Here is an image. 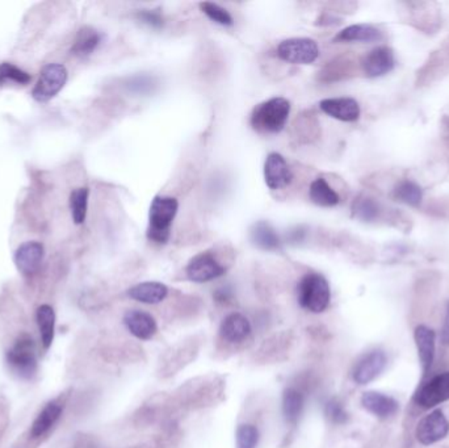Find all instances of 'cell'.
Listing matches in <instances>:
<instances>
[{
  "label": "cell",
  "mask_w": 449,
  "mask_h": 448,
  "mask_svg": "<svg viewBox=\"0 0 449 448\" xmlns=\"http://www.w3.org/2000/svg\"><path fill=\"white\" fill-rule=\"evenodd\" d=\"M179 211V202L171 196H155L150 211L146 236L149 241L158 245L169 242L171 226Z\"/></svg>",
  "instance_id": "7a4b0ae2"
},
{
  "label": "cell",
  "mask_w": 449,
  "mask_h": 448,
  "mask_svg": "<svg viewBox=\"0 0 449 448\" xmlns=\"http://www.w3.org/2000/svg\"><path fill=\"white\" fill-rule=\"evenodd\" d=\"M449 400V373L435 376L433 380L418 390L414 397L418 405L422 407H433Z\"/></svg>",
  "instance_id": "30bf717a"
},
{
  "label": "cell",
  "mask_w": 449,
  "mask_h": 448,
  "mask_svg": "<svg viewBox=\"0 0 449 448\" xmlns=\"http://www.w3.org/2000/svg\"><path fill=\"white\" fill-rule=\"evenodd\" d=\"M297 298L298 304L307 312L322 313L330 305V284L321 274H306L298 283Z\"/></svg>",
  "instance_id": "3957f363"
},
{
  "label": "cell",
  "mask_w": 449,
  "mask_h": 448,
  "mask_svg": "<svg viewBox=\"0 0 449 448\" xmlns=\"http://www.w3.org/2000/svg\"><path fill=\"white\" fill-rule=\"evenodd\" d=\"M292 236H295V237L290 238V241L292 242H301L302 239H304V236H305V231L304 230H301V228H297L295 231H292L290 233Z\"/></svg>",
  "instance_id": "74e56055"
},
{
  "label": "cell",
  "mask_w": 449,
  "mask_h": 448,
  "mask_svg": "<svg viewBox=\"0 0 449 448\" xmlns=\"http://www.w3.org/2000/svg\"><path fill=\"white\" fill-rule=\"evenodd\" d=\"M37 325L41 335V342L45 350L51 346L54 340V330H56V313L51 305H41L37 309Z\"/></svg>",
  "instance_id": "cb8c5ba5"
},
{
  "label": "cell",
  "mask_w": 449,
  "mask_h": 448,
  "mask_svg": "<svg viewBox=\"0 0 449 448\" xmlns=\"http://www.w3.org/2000/svg\"><path fill=\"white\" fill-rule=\"evenodd\" d=\"M157 80L154 76L137 75L129 79L127 83V90L132 93H153L154 88L157 87Z\"/></svg>",
  "instance_id": "d6a6232c"
},
{
  "label": "cell",
  "mask_w": 449,
  "mask_h": 448,
  "mask_svg": "<svg viewBox=\"0 0 449 448\" xmlns=\"http://www.w3.org/2000/svg\"><path fill=\"white\" fill-rule=\"evenodd\" d=\"M136 16L142 24L150 26L153 29H162L164 26V17L162 16L159 11L144 9V11L137 12Z\"/></svg>",
  "instance_id": "836d02e7"
},
{
  "label": "cell",
  "mask_w": 449,
  "mask_h": 448,
  "mask_svg": "<svg viewBox=\"0 0 449 448\" xmlns=\"http://www.w3.org/2000/svg\"><path fill=\"white\" fill-rule=\"evenodd\" d=\"M396 65L394 53L388 46H379L366 54L363 60V70L369 78L386 75Z\"/></svg>",
  "instance_id": "7c38bea8"
},
{
  "label": "cell",
  "mask_w": 449,
  "mask_h": 448,
  "mask_svg": "<svg viewBox=\"0 0 449 448\" xmlns=\"http://www.w3.org/2000/svg\"><path fill=\"white\" fill-rule=\"evenodd\" d=\"M319 108L332 119L343 123H355L360 118V105L352 98H331L323 99Z\"/></svg>",
  "instance_id": "8fae6325"
},
{
  "label": "cell",
  "mask_w": 449,
  "mask_h": 448,
  "mask_svg": "<svg viewBox=\"0 0 449 448\" xmlns=\"http://www.w3.org/2000/svg\"><path fill=\"white\" fill-rule=\"evenodd\" d=\"M326 415L331 422L342 424L347 421V412L344 410L343 405L337 400H331L326 405Z\"/></svg>",
  "instance_id": "e575fe53"
},
{
  "label": "cell",
  "mask_w": 449,
  "mask_h": 448,
  "mask_svg": "<svg viewBox=\"0 0 449 448\" xmlns=\"http://www.w3.org/2000/svg\"><path fill=\"white\" fill-rule=\"evenodd\" d=\"M382 33L369 24H355L344 28L335 36V43H374L381 40Z\"/></svg>",
  "instance_id": "44dd1931"
},
{
  "label": "cell",
  "mask_w": 449,
  "mask_h": 448,
  "mask_svg": "<svg viewBox=\"0 0 449 448\" xmlns=\"http://www.w3.org/2000/svg\"><path fill=\"white\" fill-rule=\"evenodd\" d=\"M60 413H62V407L56 402H51V404L45 406L40 412V415L36 417L33 424H32V429H31L32 438L43 437V434L58 421Z\"/></svg>",
  "instance_id": "d4e9b609"
},
{
  "label": "cell",
  "mask_w": 449,
  "mask_h": 448,
  "mask_svg": "<svg viewBox=\"0 0 449 448\" xmlns=\"http://www.w3.org/2000/svg\"><path fill=\"white\" fill-rule=\"evenodd\" d=\"M251 323L243 314L230 313L221 322V338L231 345L245 342L251 335Z\"/></svg>",
  "instance_id": "5bb4252c"
},
{
  "label": "cell",
  "mask_w": 449,
  "mask_h": 448,
  "mask_svg": "<svg viewBox=\"0 0 449 448\" xmlns=\"http://www.w3.org/2000/svg\"><path fill=\"white\" fill-rule=\"evenodd\" d=\"M216 298L218 300V301H222V303H225V301H228L230 297H231V292H230L228 288H221L218 289L217 292H216Z\"/></svg>",
  "instance_id": "8d00e7d4"
},
{
  "label": "cell",
  "mask_w": 449,
  "mask_h": 448,
  "mask_svg": "<svg viewBox=\"0 0 449 448\" xmlns=\"http://www.w3.org/2000/svg\"><path fill=\"white\" fill-rule=\"evenodd\" d=\"M7 362L14 373L21 379H31L37 371V360L33 342L28 337H21L7 354Z\"/></svg>",
  "instance_id": "52a82bcc"
},
{
  "label": "cell",
  "mask_w": 449,
  "mask_h": 448,
  "mask_svg": "<svg viewBox=\"0 0 449 448\" xmlns=\"http://www.w3.org/2000/svg\"><path fill=\"white\" fill-rule=\"evenodd\" d=\"M276 56L293 65H312L319 57V48L312 38L295 37L281 41L276 49Z\"/></svg>",
  "instance_id": "277c9868"
},
{
  "label": "cell",
  "mask_w": 449,
  "mask_h": 448,
  "mask_svg": "<svg viewBox=\"0 0 449 448\" xmlns=\"http://www.w3.org/2000/svg\"><path fill=\"white\" fill-rule=\"evenodd\" d=\"M264 180L272 191H279L292 183L293 172L279 152H270L264 162Z\"/></svg>",
  "instance_id": "ba28073f"
},
{
  "label": "cell",
  "mask_w": 449,
  "mask_h": 448,
  "mask_svg": "<svg viewBox=\"0 0 449 448\" xmlns=\"http://www.w3.org/2000/svg\"><path fill=\"white\" fill-rule=\"evenodd\" d=\"M394 196L401 203L416 207V205L422 203L423 192H422V188L414 182L403 180V182L398 183V186L396 187Z\"/></svg>",
  "instance_id": "83f0119b"
},
{
  "label": "cell",
  "mask_w": 449,
  "mask_h": 448,
  "mask_svg": "<svg viewBox=\"0 0 449 448\" xmlns=\"http://www.w3.org/2000/svg\"><path fill=\"white\" fill-rule=\"evenodd\" d=\"M200 9L203 11L206 16L209 17L212 21L220 24L222 26H234V19L230 15L229 11L220 4L213 3V1H203L200 3Z\"/></svg>",
  "instance_id": "4dcf8cb0"
},
{
  "label": "cell",
  "mask_w": 449,
  "mask_h": 448,
  "mask_svg": "<svg viewBox=\"0 0 449 448\" xmlns=\"http://www.w3.org/2000/svg\"><path fill=\"white\" fill-rule=\"evenodd\" d=\"M414 339H416L418 355H419L421 363H422V370H423V373L426 375V373H428V371L433 367L436 337H435L433 330L421 325L416 329Z\"/></svg>",
  "instance_id": "d6986e66"
},
{
  "label": "cell",
  "mask_w": 449,
  "mask_h": 448,
  "mask_svg": "<svg viewBox=\"0 0 449 448\" xmlns=\"http://www.w3.org/2000/svg\"><path fill=\"white\" fill-rule=\"evenodd\" d=\"M17 270L24 275H32L40 269L43 259V246L38 242H26L15 253Z\"/></svg>",
  "instance_id": "2e32d148"
},
{
  "label": "cell",
  "mask_w": 449,
  "mask_h": 448,
  "mask_svg": "<svg viewBox=\"0 0 449 448\" xmlns=\"http://www.w3.org/2000/svg\"><path fill=\"white\" fill-rule=\"evenodd\" d=\"M132 448H155L153 444H138V446H134V447Z\"/></svg>",
  "instance_id": "f35d334b"
},
{
  "label": "cell",
  "mask_w": 449,
  "mask_h": 448,
  "mask_svg": "<svg viewBox=\"0 0 449 448\" xmlns=\"http://www.w3.org/2000/svg\"><path fill=\"white\" fill-rule=\"evenodd\" d=\"M309 197L312 203L323 208L335 207L340 202L339 194L335 192V189L327 183V180L324 178H317L312 182L309 188Z\"/></svg>",
  "instance_id": "7402d4cb"
},
{
  "label": "cell",
  "mask_w": 449,
  "mask_h": 448,
  "mask_svg": "<svg viewBox=\"0 0 449 448\" xmlns=\"http://www.w3.org/2000/svg\"><path fill=\"white\" fill-rule=\"evenodd\" d=\"M100 41H102V34L91 26H85L79 31L71 51L78 57H87L96 51Z\"/></svg>",
  "instance_id": "484cf974"
},
{
  "label": "cell",
  "mask_w": 449,
  "mask_h": 448,
  "mask_svg": "<svg viewBox=\"0 0 449 448\" xmlns=\"http://www.w3.org/2000/svg\"><path fill=\"white\" fill-rule=\"evenodd\" d=\"M250 239L258 249L264 251H276L281 247L279 234L267 221H258L250 229Z\"/></svg>",
  "instance_id": "ffe728a7"
},
{
  "label": "cell",
  "mask_w": 449,
  "mask_h": 448,
  "mask_svg": "<svg viewBox=\"0 0 449 448\" xmlns=\"http://www.w3.org/2000/svg\"><path fill=\"white\" fill-rule=\"evenodd\" d=\"M292 105L285 98H272L260 103L253 110L250 124L258 133H280L288 123Z\"/></svg>",
  "instance_id": "6da1fadb"
},
{
  "label": "cell",
  "mask_w": 449,
  "mask_h": 448,
  "mask_svg": "<svg viewBox=\"0 0 449 448\" xmlns=\"http://www.w3.org/2000/svg\"><path fill=\"white\" fill-rule=\"evenodd\" d=\"M88 196H90V191L85 187H80V188L74 189L71 192V196H70L71 216H73V220L77 225L83 224L85 221V217H87Z\"/></svg>",
  "instance_id": "4316f807"
},
{
  "label": "cell",
  "mask_w": 449,
  "mask_h": 448,
  "mask_svg": "<svg viewBox=\"0 0 449 448\" xmlns=\"http://www.w3.org/2000/svg\"><path fill=\"white\" fill-rule=\"evenodd\" d=\"M388 363L386 355L382 351H372L365 355L354 370V380L359 385L369 384L385 370Z\"/></svg>",
  "instance_id": "4fadbf2b"
},
{
  "label": "cell",
  "mask_w": 449,
  "mask_h": 448,
  "mask_svg": "<svg viewBox=\"0 0 449 448\" xmlns=\"http://www.w3.org/2000/svg\"><path fill=\"white\" fill-rule=\"evenodd\" d=\"M32 76L26 71L15 66L14 63L3 62L0 65V85L6 83H16V85H26L31 82Z\"/></svg>",
  "instance_id": "f546056e"
},
{
  "label": "cell",
  "mask_w": 449,
  "mask_h": 448,
  "mask_svg": "<svg viewBox=\"0 0 449 448\" xmlns=\"http://www.w3.org/2000/svg\"><path fill=\"white\" fill-rule=\"evenodd\" d=\"M449 432L448 420L440 410H435L426 415L416 426V439L424 446H430L439 440L444 439Z\"/></svg>",
  "instance_id": "9c48e42d"
},
{
  "label": "cell",
  "mask_w": 449,
  "mask_h": 448,
  "mask_svg": "<svg viewBox=\"0 0 449 448\" xmlns=\"http://www.w3.org/2000/svg\"><path fill=\"white\" fill-rule=\"evenodd\" d=\"M124 323L132 335L141 340L153 338L158 331V325L152 314L142 311H129L124 316Z\"/></svg>",
  "instance_id": "9a60e30c"
},
{
  "label": "cell",
  "mask_w": 449,
  "mask_h": 448,
  "mask_svg": "<svg viewBox=\"0 0 449 448\" xmlns=\"http://www.w3.org/2000/svg\"><path fill=\"white\" fill-rule=\"evenodd\" d=\"M352 213L359 220L371 222V221L377 219V216L380 213V207L371 197L360 196L354 202Z\"/></svg>",
  "instance_id": "f1b7e54d"
},
{
  "label": "cell",
  "mask_w": 449,
  "mask_h": 448,
  "mask_svg": "<svg viewBox=\"0 0 449 448\" xmlns=\"http://www.w3.org/2000/svg\"><path fill=\"white\" fill-rule=\"evenodd\" d=\"M305 405L304 395L296 388H287L282 395V413L290 424H296Z\"/></svg>",
  "instance_id": "603a6c76"
},
{
  "label": "cell",
  "mask_w": 449,
  "mask_h": 448,
  "mask_svg": "<svg viewBox=\"0 0 449 448\" xmlns=\"http://www.w3.org/2000/svg\"><path fill=\"white\" fill-rule=\"evenodd\" d=\"M169 295V288L159 281H144L127 291V296L142 304H159Z\"/></svg>",
  "instance_id": "e0dca14e"
},
{
  "label": "cell",
  "mask_w": 449,
  "mask_h": 448,
  "mask_svg": "<svg viewBox=\"0 0 449 448\" xmlns=\"http://www.w3.org/2000/svg\"><path fill=\"white\" fill-rule=\"evenodd\" d=\"M441 340H443L444 345H449V304L447 306L444 326H443V330H441Z\"/></svg>",
  "instance_id": "d590c367"
},
{
  "label": "cell",
  "mask_w": 449,
  "mask_h": 448,
  "mask_svg": "<svg viewBox=\"0 0 449 448\" xmlns=\"http://www.w3.org/2000/svg\"><path fill=\"white\" fill-rule=\"evenodd\" d=\"M361 405L366 412L379 418H389L398 410V402L379 392H366L361 397Z\"/></svg>",
  "instance_id": "ac0fdd59"
},
{
  "label": "cell",
  "mask_w": 449,
  "mask_h": 448,
  "mask_svg": "<svg viewBox=\"0 0 449 448\" xmlns=\"http://www.w3.org/2000/svg\"><path fill=\"white\" fill-rule=\"evenodd\" d=\"M259 442V430L253 424H241L236 434L237 448H256Z\"/></svg>",
  "instance_id": "1f68e13d"
},
{
  "label": "cell",
  "mask_w": 449,
  "mask_h": 448,
  "mask_svg": "<svg viewBox=\"0 0 449 448\" xmlns=\"http://www.w3.org/2000/svg\"><path fill=\"white\" fill-rule=\"evenodd\" d=\"M68 82V70L60 63H51L45 66L34 85L32 96L38 103L51 100Z\"/></svg>",
  "instance_id": "5b68a950"
},
{
  "label": "cell",
  "mask_w": 449,
  "mask_h": 448,
  "mask_svg": "<svg viewBox=\"0 0 449 448\" xmlns=\"http://www.w3.org/2000/svg\"><path fill=\"white\" fill-rule=\"evenodd\" d=\"M225 272V266L211 251L195 255L186 267V278L194 283H208L218 279Z\"/></svg>",
  "instance_id": "8992f818"
}]
</instances>
